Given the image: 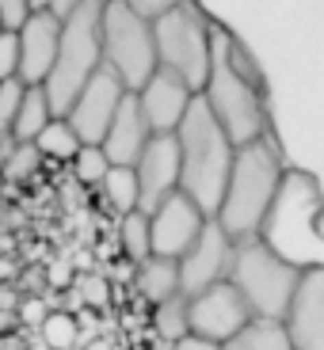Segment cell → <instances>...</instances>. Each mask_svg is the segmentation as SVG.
I'll return each mask as SVG.
<instances>
[{
	"mask_svg": "<svg viewBox=\"0 0 324 350\" xmlns=\"http://www.w3.org/2000/svg\"><path fill=\"white\" fill-rule=\"evenodd\" d=\"M153 332L168 347L179 342L184 335H191V327H187V297H172V301L153 308Z\"/></svg>",
	"mask_w": 324,
	"mask_h": 350,
	"instance_id": "obj_24",
	"label": "cell"
},
{
	"mask_svg": "<svg viewBox=\"0 0 324 350\" xmlns=\"http://www.w3.org/2000/svg\"><path fill=\"white\" fill-rule=\"evenodd\" d=\"M141 103V114H145V122H149L153 133H175L179 130V122L187 118V111H191L195 103V92L187 80H179L175 72L168 69H157L149 80H145V88L141 92H134Z\"/></svg>",
	"mask_w": 324,
	"mask_h": 350,
	"instance_id": "obj_14",
	"label": "cell"
},
{
	"mask_svg": "<svg viewBox=\"0 0 324 350\" xmlns=\"http://www.w3.org/2000/svg\"><path fill=\"white\" fill-rule=\"evenodd\" d=\"M38 335H42L46 350H77V339H80L77 316H73V312H62V308H53V312L42 320Z\"/></svg>",
	"mask_w": 324,
	"mask_h": 350,
	"instance_id": "obj_25",
	"label": "cell"
},
{
	"mask_svg": "<svg viewBox=\"0 0 324 350\" xmlns=\"http://www.w3.org/2000/svg\"><path fill=\"white\" fill-rule=\"evenodd\" d=\"M99 4H107V0H99Z\"/></svg>",
	"mask_w": 324,
	"mask_h": 350,
	"instance_id": "obj_42",
	"label": "cell"
},
{
	"mask_svg": "<svg viewBox=\"0 0 324 350\" xmlns=\"http://www.w3.org/2000/svg\"><path fill=\"white\" fill-rule=\"evenodd\" d=\"M229 282L245 297L248 312L256 320H282L286 324V312L294 305L301 271L290 267L286 259H279L260 237H248V240H237Z\"/></svg>",
	"mask_w": 324,
	"mask_h": 350,
	"instance_id": "obj_6",
	"label": "cell"
},
{
	"mask_svg": "<svg viewBox=\"0 0 324 350\" xmlns=\"http://www.w3.org/2000/svg\"><path fill=\"white\" fill-rule=\"evenodd\" d=\"M138 16H145V19H157V16H164L168 8H175V4H184V0H126Z\"/></svg>",
	"mask_w": 324,
	"mask_h": 350,
	"instance_id": "obj_32",
	"label": "cell"
},
{
	"mask_svg": "<svg viewBox=\"0 0 324 350\" xmlns=\"http://www.w3.org/2000/svg\"><path fill=\"white\" fill-rule=\"evenodd\" d=\"M31 16H35V0H0V23H4V31H19Z\"/></svg>",
	"mask_w": 324,
	"mask_h": 350,
	"instance_id": "obj_31",
	"label": "cell"
},
{
	"mask_svg": "<svg viewBox=\"0 0 324 350\" xmlns=\"http://www.w3.org/2000/svg\"><path fill=\"white\" fill-rule=\"evenodd\" d=\"M73 289L80 293V301H84V308H107V301H111V286H107L99 274H77L73 278Z\"/></svg>",
	"mask_w": 324,
	"mask_h": 350,
	"instance_id": "obj_29",
	"label": "cell"
},
{
	"mask_svg": "<svg viewBox=\"0 0 324 350\" xmlns=\"http://www.w3.org/2000/svg\"><path fill=\"white\" fill-rule=\"evenodd\" d=\"M175 141H179V191L199 202L206 217H218L237 145L229 141V133L221 130L202 96H195L187 118L175 130Z\"/></svg>",
	"mask_w": 324,
	"mask_h": 350,
	"instance_id": "obj_3",
	"label": "cell"
},
{
	"mask_svg": "<svg viewBox=\"0 0 324 350\" xmlns=\"http://www.w3.org/2000/svg\"><path fill=\"white\" fill-rule=\"evenodd\" d=\"M99 31H103V65L123 80L126 92H141L145 80L160 69L153 19L138 16L126 0H107Z\"/></svg>",
	"mask_w": 324,
	"mask_h": 350,
	"instance_id": "obj_8",
	"label": "cell"
},
{
	"mask_svg": "<svg viewBox=\"0 0 324 350\" xmlns=\"http://www.w3.org/2000/svg\"><path fill=\"white\" fill-rule=\"evenodd\" d=\"M324 194L313 172L301 167H286L275 194L271 210L263 217L256 237L271 247L279 259H286L290 267H298L301 274L324 267Z\"/></svg>",
	"mask_w": 324,
	"mask_h": 350,
	"instance_id": "obj_2",
	"label": "cell"
},
{
	"mask_svg": "<svg viewBox=\"0 0 324 350\" xmlns=\"http://www.w3.org/2000/svg\"><path fill=\"white\" fill-rule=\"evenodd\" d=\"M134 289H138L153 308L172 301V297H179V262L149 255L141 267H134Z\"/></svg>",
	"mask_w": 324,
	"mask_h": 350,
	"instance_id": "obj_18",
	"label": "cell"
},
{
	"mask_svg": "<svg viewBox=\"0 0 324 350\" xmlns=\"http://www.w3.org/2000/svg\"><path fill=\"white\" fill-rule=\"evenodd\" d=\"M12 149H16V137H12V133H0V167L12 157Z\"/></svg>",
	"mask_w": 324,
	"mask_h": 350,
	"instance_id": "obj_37",
	"label": "cell"
},
{
	"mask_svg": "<svg viewBox=\"0 0 324 350\" xmlns=\"http://www.w3.org/2000/svg\"><path fill=\"white\" fill-rule=\"evenodd\" d=\"M42 164L46 160H42V152L35 149V141H16V149H12V157L4 160L0 175H4V183H27Z\"/></svg>",
	"mask_w": 324,
	"mask_h": 350,
	"instance_id": "obj_27",
	"label": "cell"
},
{
	"mask_svg": "<svg viewBox=\"0 0 324 350\" xmlns=\"http://www.w3.org/2000/svg\"><path fill=\"white\" fill-rule=\"evenodd\" d=\"M38 8H50V0H35V12H38Z\"/></svg>",
	"mask_w": 324,
	"mask_h": 350,
	"instance_id": "obj_39",
	"label": "cell"
},
{
	"mask_svg": "<svg viewBox=\"0 0 324 350\" xmlns=\"http://www.w3.org/2000/svg\"><path fill=\"white\" fill-rule=\"evenodd\" d=\"M50 282H53L58 289H69V286H73V271L65 267V262H53V267H50Z\"/></svg>",
	"mask_w": 324,
	"mask_h": 350,
	"instance_id": "obj_35",
	"label": "cell"
},
{
	"mask_svg": "<svg viewBox=\"0 0 324 350\" xmlns=\"http://www.w3.org/2000/svg\"><path fill=\"white\" fill-rule=\"evenodd\" d=\"M58 42H62V16L53 8H38L19 27V80L23 84H42L50 77Z\"/></svg>",
	"mask_w": 324,
	"mask_h": 350,
	"instance_id": "obj_15",
	"label": "cell"
},
{
	"mask_svg": "<svg viewBox=\"0 0 324 350\" xmlns=\"http://www.w3.org/2000/svg\"><path fill=\"white\" fill-rule=\"evenodd\" d=\"M4 187H8V183H4V175H0V198H4Z\"/></svg>",
	"mask_w": 324,
	"mask_h": 350,
	"instance_id": "obj_40",
	"label": "cell"
},
{
	"mask_svg": "<svg viewBox=\"0 0 324 350\" xmlns=\"http://www.w3.org/2000/svg\"><path fill=\"white\" fill-rule=\"evenodd\" d=\"M221 122L233 145H252L260 137H271V114H267V88H263L256 62L248 50L229 35L221 23H214V53L210 77L199 92Z\"/></svg>",
	"mask_w": 324,
	"mask_h": 350,
	"instance_id": "obj_1",
	"label": "cell"
},
{
	"mask_svg": "<svg viewBox=\"0 0 324 350\" xmlns=\"http://www.w3.org/2000/svg\"><path fill=\"white\" fill-rule=\"evenodd\" d=\"M153 38H157V62L160 69L175 72L179 80L202 92L210 77V53H214V19L195 4L184 0L153 19Z\"/></svg>",
	"mask_w": 324,
	"mask_h": 350,
	"instance_id": "obj_7",
	"label": "cell"
},
{
	"mask_svg": "<svg viewBox=\"0 0 324 350\" xmlns=\"http://www.w3.org/2000/svg\"><path fill=\"white\" fill-rule=\"evenodd\" d=\"M172 350H221V347L210 339H199V335H184L179 342H172Z\"/></svg>",
	"mask_w": 324,
	"mask_h": 350,
	"instance_id": "obj_34",
	"label": "cell"
},
{
	"mask_svg": "<svg viewBox=\"0 0 324 350\" xmlns=\"http://www.w3.org/2000/svg\"><path fill=\"white\" fill-rule=\"evenodd\" d=\"M233 252H237V240L210 217L206 228H202V237L191 244V252L179 259V297H199L202 289L229 282Z\"/></svg>",
	"mask_w": 324,
	"mask_h": 350,
	"instance_id": "obj_9",
	"label": "cell"
},
{
	"mask_svg": "<svg viewBox=\"0 0 324 350\" xmlns=\"http://www.w3.org/2000/svg\"><path fill=\"white\" fill-rule=\"evenodd\" d=\"M134 172H138V210L153 213L160 202H168L179 191V141H175V133H153Z\"/></svg>",
	"mask_w": 324,
	"mask_h": 350,
	"instance_id": "obj_13",
	"label": "cell"
},
{
	"mask_svg": "<svg viewBox=\"0 0 324 350\" xmlns=\"http://www.w3.org/2000/svg\"><path fill=\"white\" fill-rule=\"evenodd\" d=\"M23 92H27V84L19 77L0 80V133H12V122H16L19 103H23Z\"/></svg>",
	"mask_w": 324,
	"mask_h": 350,
	"instance_id": "obj_28",
	"label": "cell"
},
{
	"mask_svg": "<svg viewBox=\"0 0 324 350\" xmlns=\"http://www.w3.org/2000/svg\"><path fill=\"white\" fill-rule=\"evenodd\" d=\"M206 213L199 210V202L187 198L184 191H175L168 202H160L149 213V232H153V255L160 259H184L191 252V244L202 237L206 228Z\"/></svg>",
	"mask_w": 324,
	"mask_h": 350,
	"instance_id": "obj_12",
	"label": "cell"
},
{
	"mask_svg": "<svg viewBox=\"0 0 324 350\" xmlns=\"http://www.w3.org/2000/svg\"><path fill=\"white\" fill-rule=\"evenodd\" d=\"M282 175H286V164H282L275 137H260L252 145H240L237 157H233V172H229V183H225V194H221L214 221L233 240L256 237L267 210H271L275 194H279Z\"/></svg>",
	"mask_w": 324,
	"mask_h": 350,
	"instance_id": "obj_4",
	"label": "cell"
},
{
	"mask_svg": "<svg viewBox=\"0 0 324 350\" xmlns=\"http://www.w3.org/2000/svg\"><path fill=\"white\" fill-rule=\"evenodd\" d=\"M50 122H53V107H50V99H46V88L42 84H27L19 114H16V122H12V137L16 141H35Z\"/></svg>",
	"mask_w": 324,
	"mask_h": 350,
	"instance_id": "obj_20",
	"label": "cell"
},
{
	"mask_svg": "<svg viewBox=\"0 0 324 350\" xmlns=\"http://www.w3.org/2000/svg\"><path fill=\"white\" fill-rule=\"evenodd\" d=\"M35 149L42 152V160H58V164H73L80 152V137L65 118H53L42 133L35 137Z\"/></svg>",
	"mask_w": 324,
	"mask_h": 350,
	"instance_id": "obj_23",
	"label": "cell"
},
{
	"mask_svg": "<svg viewBox=\"0 0 324 350\" xmlns=\"http://www.w3.org/2000/svg\"><path fill=\"white\" fill-rule=\"evenodd\" d=\"M221 350H294L290 332L282 320H248L229 342H221Z\"/></svg>",
	"mask_w": 324,
	"mask_h": 350,
	"instance_id": "obj_19",
	"label": "cell"
},
{
	"mask_svg": "<svg viewBox=\"0 0 324 350\" xmlns=\"http://www.w3.org/2000/svg\"><path fill=\"white\" fill-rule=\"evenodd\" d=\"M252 320L245 297H240L233 282H218V286L202 289L199 297H187V327L191 335L199 339H210V342H229L240 327Z\"/></svg>",
	"mask_w": 324,
	"mask_h": 350,
	"instance_id": "obj_11",
	"label": "cell"
},
{
	"mask_svg": "<svg viewBox=\"0 0 324 350\" xmlns=\"http://www.w3.org/2000/svg\"><path fill=\"white\" fill-rule=\"evenodd\" d=\"M80 4H84V0H50V8L58 12V16H62V19L69 16L73 8H80Z\"/></svg>",
	"mask_w": 324,
	"mask_h": 350,
	"instance_id": "obj_36",
	"label": "cell"
},
{
	"mask_svg": "<svg viewBox=\"0 0 324 350\" xmlns=\"http://www.w3.org/2000/svg\"><path fill=\"white\" fill-rule=\"evenodd\" d=\"M19 77V31L0 35V80Z\"/></svg>",
	"mask_w": 324,
	"mask_h": 350,
	"instance_id": "obj_30",
	"label": "cell"
},
{
	"mask_svg": "<svg viewBox=\"0 0 324 350\" xmlns=\"http://www.w3.org/2000/svg\"><path fill=\"white\" fill-rule=\"evenodd\" d=\"M0 35H4V23H0Z\"/></svg>",
	"mask_w": 324,
	"mask_h": 350,
	"instance_id": "obj_41",
	"label": "cell"
},
{
	"mask_svg": "<svg viewBox=\"0 0 324 350\" xmlns=\"http://www.w3.org/2000/svg\"><path fill=\"white\" fill-rule=\"evenodd\" d=\"M69 167H73V179H77V183L99 191V183H103L107 172H111V160H107V152L99 149V145H80L77 160H73Z\"/></svg>",
	"mask_w": 324,
	"mask_h": 350,
	"instance_id": "obj_26",
	"label": "cell"
},
{
	"mask_svg": "<svg viewBox=\"0 0 324 350\" xmlns=\"http://www.w3.org/2000/svg\"><path fill=\"white\" fill-rule=\"evenodd\" d=\"M149 141H153V130H149V122H145V114H141L138 96L130 92V96L123 99V107H119V114H114V122H111V130H107L99 149L107 152L111 167H134Z\"/></svg>",
	"mask_w": 324,
	"mask_h": 350,
	"instance_id": "obj_17",
	"label": "cell"
},
{
	"mask_svg": "<svg viewBox=\"0 0 324 350\" xmlns=\"http://www.w3.org/2000/svg\"><path fill=\"white\" fill-rule=\"evenodd\" d=\"M99 198L111 213L126 217V213L138 210V172L134 167H111L107 179L99 183Z\"/></svg>",
	"mask_w": 324,
	"mask_h": 350,
	"instance_id": "obj_21",
	"label": "cell"
},
{
	"mask_svg": "<svg viewBox=\"0 0 324 350\" xmlns=\"http://www.w3.org/2000/svg\"><path fill=\"white\" fill-rule=\"evenodd\" d=\"M103 4L99 0H84L80 8H73L62 19V42H58V57H53L50 77L42 80L46 99L53 107V118H65L84 84L103 69Z\"/></svg>",
	"mask_w": 324,
	"mask_h": 350,
	"instance_id": "obj_5",
	"label": "cell"
},
{
	"mask_svg": "<svg viewBox=\"0 0 324 350\" xmlns=\"http://www.w3.org/2000/svg\"><path fill=\"white\" fill-rule=\"evenodd\" d=\"M50 312H53V308H46L38 297H31V301H23V308H19V320H23V324H31V327H42V320Z\"/></svg>",
	"mask_w": 324,
	"mask_h": 350,
	"instance_id": "obj_33",
	"label": "cell"
},
{
	"mask_svg": "<svg viewBox=\"0 0 324 350\" xmlns=\"http://www.w3.org/2000/svg\"><path fill=\"white\" fill-rule=\"evenodd\" d=\"M119 247H123L126 262L130 267H141V262L153 255V232H149V213H126L119 217Z\"/></svg>",
	"mask_w": 324,
	"mask_h": 350,
	"instance_id": "obj_22",
	"label": "cell"
},
{
	"mask_svg": "<svg viewBox=\"0 0 324 350\" xmlns=\"http://www.w3.org/2000/svg\"><path fill=\"white\" fill-rule=\"evenodd\" d=\"M84 350H114V342H111V335H99V339H92Z\"/></svg>",
	"mask_w": 324,
	"mask_h": 350,
	"instance_id": "obj_38",
	"label": "cell"
},
{
	"mask_svg": "<svg viewBox=\"0 0 324 350\" xmlns=\"http://www.w3.org/2000/svg\"><path fill=\"white\" fill-rule=\"evenodd\" d=\"M286 332L294 350H324V267L301 274L286 312Z\"/></svg>",
	"mask_w": 324,
	"mask_h": 350,
	"instance_id": "obj_16",
	"label": "cell"
},
{
	"mask_svg": "<svg viewBox=\"0 0 324 350\" xmlns=\"http://www.w3.org/2000/svg\"><path fill=\"white\" fill-rule=\"evenodd\" d=\"M126 96H130V92H126L123 80L114 77L107 65L88 80L84 92L77 96V103L65 111V122L77 130L80 145H103L107 130H111L114 114H119V107H123Z\"/></svg>",
	"mask_w": 324,
	"mask_h": 350,
	"instance_id": "obj_10",
	"label": "cell"
}]
</instances>
